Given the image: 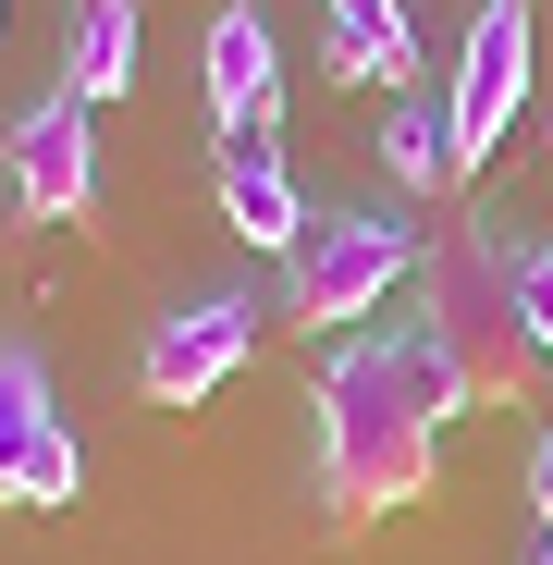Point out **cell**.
I'll return each instance as SVG.
<instances>
[{"label": "cell", "instance_id": "9", "mask_svg": "<svg viewBox=\"0 0 553 565\" xmlns=\"http://www.w3.org/2000/svg\"><path fill=\"white\" fill-rule=\"evenodd\" d=\"M210 184H222V222H234L258 258H296V246H308V198H296V172L270 160L258 136H246V148H222V172H210Z\"/></svg>", "mask_w": 553, "mask_h": 565}, {"label": "cell", "instance_id": "13", "mask_svg": "<svg viewBox=\"0 0 553 565\" xmlns=\"http://www.w3.org/2000/svg\"><path fill=\"white\" fill-rule=\"evenodd\" d=\"M517 308H529V344L553 356V246H517Z\"/></svg>", "mask_w": 553, "mask_h": 565}, {"label": "cell", "instance_id": "7", "mask_svg": "<svg viewBox=\"0 0 553 565\" xmlns=\"http://www.w3.org/2000/svg\"><path fill=\"white\" fill-rule=\"evenodd\" d=\"M246 344H258V308L246 296H184L136 344V394L148 406H198V394H222L234 369H246Z\"/></svg>", "mask_w": 553, "mask_h": 565}, {"label": "cell", "instance_id": "3", "mask_svg": "<svg viewBox=\"0 0 553 565\" xmlns=\"http://www.w3.org/2000/svg\"><path fill=\"white\" fill-rule=\"evenodd\" d=\"M418 258H430V246H418L406 222H382V210H332V222H308V246L284 258V320H296V332H344V320L382 308Z\"/></svg>", "mask_w": 553, "mask_h": 565}, {"label": "cell", "instance_id": "6", "mask_svg": "<svg viewBox=\"0 0 553 565\" xmlns=\"http://www.w3.org/2000/svg\"><path fill=\"white\" fill-rule=\"evenodd\" d=\"M0 172H13V210L25 222H86V210H99V124H86L74 86H50L38 111H13Z\"/></svg>", "mask_w": 553, "mask_h": 565}, {"label": "cell", "instance_id": "15", "mask_svg": "<svg viewBox=\"0 0 553 565\" xmlns=\"http://www.w3.org/2000/svg\"><path fill=\"white\" fill-rule=\"evenodd\" d=\"M529 565H553V541H541V553H529Z\"/></svg>", "mask_w": 553, "mask_h": 565}, {"label": "cell", "instance_id": "2", "mask_svg": "<svg viewBox=\"0 0 553 565\" xmlns=\"http://www.w3.org/2000/svg\"><path fill=\"white\" fill-rule=\"evenodd\" d=\"M418 332H430V356L455 369V394L468 406H517L529 382H541V344H529V308H517V246H492V234H443L430 258H418Z\"/></svg>", "mask_w": 553, "mask_h": 565}, {"label": "cell", "instance_id": "1", "mask_svg": "<svg viewBox=\"0 0 553 565\" xmlns=\"http://www.w3.org/2000/svg\"><path fill=\"white\" fill-rule=\"evenodd\" d=\"M468 406L455 369L430 356V332H369V344H332L320 394H308V443H320V504L344 529L394 516L430 492V455H443V418Z\"/></svg>", "mask_w": 553, "mask_h": 565}, {"label": "cell", "instance_id": "5", "mask_svg": "<svg viewBox=\"0 0 553 565\" xmlns=\"http://www.w3.org/2000/svg\"><path fill=\"white\" fill-rule=\"evenodd\" d=\"M517 111H529V0H480L468 50H455V99H443L455 160H492L517 136Z\"/></svg>", "mask_w": 553, "mask_h": 565}, {"label": "cell", "instance_id": "12", "mask_svg": "<svg viewBox=\"0 0 553 565\" xmlns=\"http://www.w3.org/2000/svg\"><path fill=\"white\" fill-rule=\"evenodd\" d=\"M382 160H394V184H418V198H430L443 172H468V160H455V124H443V111H418V99H406V111H382Z\"/></svg>", "mask_w": 553, "mask_h": 565}, {"label": "cell", "instance_id": "8", "mask_svg": "<svg viewBox=\"0 0 553 565\" xmlns=\"http://www.w3.org/2000/svg\"><path fill=\"white\" fill-rule=\"evenodd\" d=\"M198 99L222 124V148H246L270 124V99H284V62H270V13L258 0H222L210 13V50H198Z\"/></svg>", "mask_w": 553, "mask_h": 565}, {"label": "cell", "instance_id": "10", "mask_svg": "<svg viewBox=\"0 0 553 565\" xmlns=\"http://www.w3.org/2000/svg\"><path fill=\"white\" fill-rule=\"evenodd\" d=\"M320 62H332V86H394L406 62H418V38H406V0H320Z\"/></svg>", "mask_w": 553, "mask_h": 565}, {"label": "cell", "instance_id": "14", "mask_svg": "<svg viewBox=\"0 0 553 565\" xmlns=\"http://www.w3.org/2000/svg\"><path fill=\"white\" fill-rule=\"evenodd\" d=\"M529 504L553 516V430H541V455H529Z\"/></svg>", "mask_w": 553, "mask_h": 565}, {"label": "cell", "instance_id": "11", "mask_svg": "<svg viewBox=\"0 0 553 565\" xmlns=\"http://www.w3.org/2000/svg\"><path fill=\"white\" fill-rule=\"evenodd\" d=\"M62 86L86 111L136 86V0H74V13H62Z\"/></svg>", "mask_w": 553, "mask_h": 565}, {"label": "cell", "instance_id": "4", "mask_svg": "<svg viewBox=\"0 0 553 565\" xmlns=\"http://www.w3.org/2000/svg\"><path fill=\"white\" fill-rule=\"evenodd\" d=\"M74 492H86V443L50 394V369H38V344H0V504L62 516Z\"/></svg>", "mask_w": 553, "mask_h": 565}]
</instances>
